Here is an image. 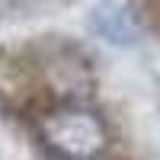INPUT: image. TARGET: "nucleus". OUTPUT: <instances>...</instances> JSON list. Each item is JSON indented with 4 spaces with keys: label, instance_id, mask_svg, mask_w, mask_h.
<instances>
[{
    "label": "nucleus",
    "instance_id": "1",
    "mask_svg": "<svg viewBox=\"0 0 160 160\" xmlns=\"http://www.w3.org/2000/svg\"><path fill=\"white\" fill-rule=\"evenodd\" d=\"M45 148L61 160H96L106 151V125L96 112L80 106H61L38 122Z\"/></svg>",
    "mask_w": 160,
    "mask_h": 160
},
{
    "label": "nucleus",
    "instance_id": "2",
    "mask_svg": "<svg viewBox=\"0 0 160 160\" xmlns=\"http://www.w3.org/2000/svg\"><path fill=\"white\" fill-rule=\"evenodd\" d=\"M90 29L96 32L102 42L109 45H135L141 38V26L135 19V13H131L122 0H99L96 7L90 13Z\"/></svg>",
    "mask_w": 160,
    "mask_h": 160
}]
</instances>
